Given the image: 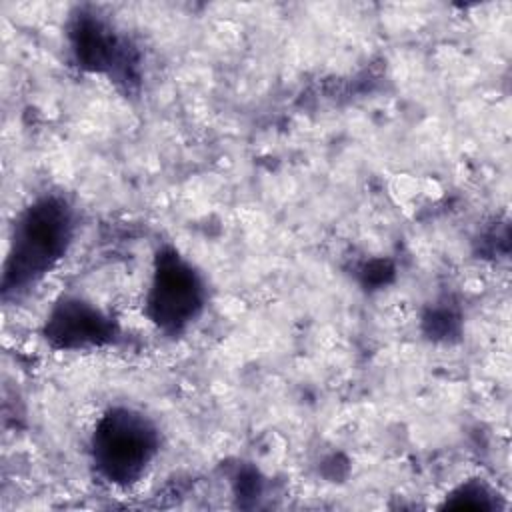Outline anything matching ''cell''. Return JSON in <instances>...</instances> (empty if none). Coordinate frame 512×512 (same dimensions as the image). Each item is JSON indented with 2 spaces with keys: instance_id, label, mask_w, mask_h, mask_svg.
I'll list each match as a JSON object with an SVG mask.
<instances>
[{
  "instance_id": "277c9868",
  "label": "cell",
  "mask_w": 512,
  "mask_h": 512,
  "mask_svg": "<svg viewBox=\"0 0 512 512\" xmlns=\"http://www.w3.org/2000/svg\"><path fill=\"white\" fill-rule=\"evenodd\" d=\"M74 62L92 74H102L126 92L140 82V56L136 46L114 26L90 10H78L68 26Z\"/></svg>"
},
{
  "instance_id": "5b68a950",
  "label": "cell",
  "mask_w": 512,
  "mask_h": 512,
  "mask_svg": "<svg viewBox=\"0 0 512 512\" xmlns=\"http://www.w3.org/2000/svg\"><path fill=\"white\" fill-rule=\"evenodd\" d=\"M116 336L118 324L96 304L78 296H62L44 322L46 342L64 352L102 348Z\"/></svg>"
},
{
  "instance_id": "3957f363",
  "label": "cell",
  "mask_w": 512,
  "mask_h": 512,
  "mask_svg": "<svg viewBox=\"0 0 512 512\" xmlns=\"http://www.w3.org/2000/svg\"><path fill=\"white\" fill-rule=\"evenodd\" d=\"M206 306L202 274L174 248L158 250L146 294V316L164 334L192 326Z\"/></svg>"
},
{
  "instance_id": "52a82bcc",
  "label": "cell",
  "mask_w": 512,
  "mask_h": 512,
  "mask_svg": "<svg viewBox=\"0 0 512 512\" xmlns=\"http://www.w3.org/2000/svg\"><path fill=\"white\" fill-rule=\"evenodd\" d=\"M426 324L430 326V334H434V338H448L456 332L458 320L452 310L436 308L426 316Z\"/></svg>"
},
{
  "instance_id": "7a4b0ae2",
  "label": "cell",
  "mask_w": 512,
  "mask_h": 512,
  "mask_svg": "<svg viewBox=\"0 0 512 512\" xmlns=\"http://www.w3.org/2000/svg\"><path fill=\"white\" fill-rule=\"evenodd\" d=\"M158 452V426L150 416L130 406L106 410L90 436V460L96 474L120 488L142 480Z\"/></svg>"
},
{
  "instance_id": "6da1fadb",
  "label": "cell",
  "mask_w": 512,
  "mask_h": 512,
  "mask_svg": "<svg viewBox=\"0 0 512 512\" xmlns=\"http://www.w3.org/2000/svg\"><path fill=\"white\" fill-rule=\"evenodd\" d=\"M74 238V212L60 194L30 202L14 222L2 270V296L18 298L36 286L68 252Z\"/></svg>"
},
{
  "instance_id": "8992f818",
  "label": "cell",
  "mask_w": 512,
  "mask_h": 512,
  "mask_svg": "<svg viewBox=\"0 0 512 512\" xmlns=\"http://www.w3.org/2000/svg\"><path fill=\"white\" fill-rule=\"evenodd\" d=\"M446 506L448 508H456V510H492L494 508V500L490 490L480 484V482H466L462 486H458L448 498H446Z\"/></svg>"
}]
</instances>
